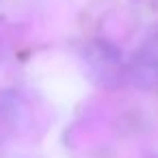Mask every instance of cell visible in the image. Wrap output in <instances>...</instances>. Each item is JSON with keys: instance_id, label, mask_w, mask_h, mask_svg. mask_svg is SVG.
<instances>
[{"instance_id": "6da1fadb", "label": "cell", "mask_w": 158, "mask_h": 158, "mask_svg": "<svg viewBox=\"0 0 158 158\" xmlns=\"http://www.w3.org/2000/svg\"><path fill=\"white\" fill-rule=\"evenodd\" d=\"M85 65L89 69L91 80H95L98 85H115L121 80L123 74V63H121V54L119 50L108 44V41H91L85 48Z\"/></svg>"}, {"instance_id": "7a4b0ae2", "label": "cell", "mask_w": 158, "mask_h": 158, "mask_svg": "<svg viewBox=\"0 0 158 158\" xmlns=\"http://www.w3.org/2000/svg\"><path fill=\"white\" fill-rule=\"evenodd\" d=\"M126 74L136 87H154L158 82V31L141 46Z\"/></svg>"}]
</instances>
